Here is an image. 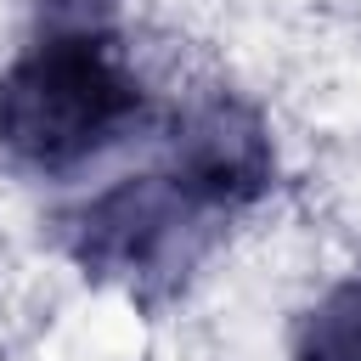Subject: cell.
Segmentation results:
<instances>
[{
	"instance_id": "obj_1",
	"label": "cell",
	"mask_w": 361,
	"mask_h": 361,
	"mask_svg": "<svg viewBox=\"0 0 361 361\" xmlns=\"http://www.w3.org/2000/svg\"><path fill=\"white\" fill-rule=\"evenodd\" d=\"M141 102V79L102 28H51L0 73V147L28 169H73L118 141Z\"/></svg>"
},
{
	"instance_id": "obj_2",
	"label": "cell",
	"mask_w": 361,
	"mask_h": 361,
	"mask_svg": "<svg viewBox=\"0 0 361 361\" xmlns=\"http://www.w3.org/2000/svg\"><path fill=\"white\" fill-rule=\"evenodd\" d=\"M214 220L220 214L175 169L130 175L102 197H90L79 214H68V254L90 276L124 282L130 293H152L186 276Z\"/></svg>"
},
{
	"instance_id": "obj_3",
	"label": "cell",
	"mask_w": 361,
	"mask_h": 361,
	"mask_svg": "<svg viewBox=\"0 0 361 361\" xmlns=\"http://www.w3.org/2000/svg\"><path fill=\"white\" fill-rule=\"evenodd\" d=\"M169 169L214 214H231V209L254 203L271 186L276 158H271V135H265L254 107H243L231 96H209V102L180 113L175 147H169Z\"/></svg>"
},
{
	"instance_id": "obj_4",
	"label": "cell",
	"mask_w": 361,
	"mask_h": 361,
	"mask_svg": "<svg viewBox=\"0 0 361 361\" xmlns=\"http://www.w3.org/2000/svg\"><path fill=\"white\" fill-rule=\"evenodd\" d=\"M293 361H361V276L338 282L293 333Z\"/></svg>"
},
{
	"instance_id": "obj_5",
	"label": "cell",
	"mask_w": 361,
	"mask_h": 361,
	"mask_svg": "<svg viewBox=\"0 0 361 361\" xmlns=\"http://www.w3.org/2000/svg\"><path fill=\"white\" fill-rule=\"evenodd\" d=\"M34 6L51 17V28H102V17L118 0H34Z\"/></svg>"
}]
</instances>
